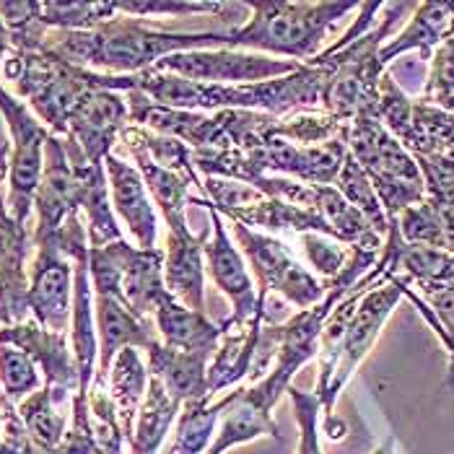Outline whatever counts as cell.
<instances>
[{"label": "cell", "instance_id": "obj_1", "mask_svg": "<svg viewBox=\"0 0 454 454\" xmlns=\"http://www.w3.org/2000/svg\"><path fill=\"white\" fill-rule=\"evenodd\" d=\"M229 47L226 32H159L133 16H112L89 32H58L44 29L36 50L66 60L78 68L109 70L117 75H136L153 68L159 60L187 50H218Z\"/></svg>", "mask_w": 454, "mask_h": 454}, {"label": "cell", "instance_id": "obj_2", "mask_svg": "<svg viewBox=\"0 0 454 454\" xmlns=\"http://www.w3.org/2000/svg\"><path fill=\"white\" fill-rule=\"evenodd\" d=\"M249 19L242 27L226 29L231 50L260 52L280 60L309 63L322 55L330 29L358 11V3H278L252 0L247 3Z\"/></svg>", "mask_w": 454, "mask_h": 454}, {"label": "cell", "instance_id": "obj_3", "mask_svg": "<svg viewBox=\"0 0 454 454\" xmlns=\"http://www.w3.org/2000/svg\"><path fill=\"white\" fill-rule=\"evenodd\" d=\"M13 86V97L35 112V117L52 133L66 136L70 112L94 89H105V73L78 68L39 50H11L3 70Z\"/></svg>", "mask_w": 454, "mask_h": 454}, {"label": "cell", "instance_id": "obj_4", "mask_svg": "<svg viewBox=\"0 0 454 454\" xmlns=\"http://www.w3.org/2000/svg\"><path fill=\"white\" fill-rule=\"evenodd\" d=\"M348 153L366 172L387 221L426 198V184L416 159L395 138L374 112L353 117L348 128Z\"/></svg>", "mask_w": 454, "mask_h": 454}, {"label": "cell", "instance_id": "obj_5", "mask_svg": "<svg viewBox=\"0 0 454 454\" xmlns=\"http://www.w3.org/2000/svg\"><path fill=\"white\" fill-rule=\"evenodd\" d=\"M0 114L11 133V153H8V192L5 210L13 221L27 226L29 215L35 213V195L44 167V143L50 130L35 117V112L16 99L11 91L0 86Z\"/></svg>", "mask_w": 454, "mask_h": 454}, {"label": "cell", "instance_id": "obj_6", "mask_svg": "<svg viewBox=\"0 0 454 454\" xmlns=\"http://www.w3.org/2000/svg\"><path fill=\"white\" fill-rule=\"evenodd\" d=\"M231 237L242 247L249 268L254 270V278L260 286L257 304H268V294H278L288 304H294L299 312L319 304L327 294V283L309 273L304 265H299L286 245L262 231L247 229L242 223H231Z\"/></svg>", "mask_w": 454, "mask_h": 454}, {"label": "cell", "instance_id": "obj_7", "mask_svg": "<svg viewBox=\"0 0 454 454\" xmlns=\"http://www.w3.org/2000/svg\"><path fill=\"white\" fill-rule=\"evenodd\" d=\"M403 286H405L403 276H392L387 283L372 288L369 294L361 296L356 312L350 317L348 327H346V335H343V343H340L338 358H335L330 385L325 389V395L319 397V405H322L325 416H333L338 395L343 392V387L348 385L353 372L361 366V361L369 356V350L374 348L385 322L395 312V307L400 304V299H403Z\"/></svg>", "mask_w": 454, "mask_h": 454}, {"label": "cell", "instance_id": "obj_8", "mask_svg": "<svg viewBox=\"0 0 454 454\" xmlns=\"http://www.w3.org/2000/svg\"><path fill=\"white\" fill-rule=\"evenodd\" d=\"M299 66L301 63L280 60V58L260 55V52L218 47V50L176 52V55L159 60L153 68L179 75V78H187V81H195V83L242 86V83H260V81H273V78L291 75L294 70H299Z\"/></svg>", "mask_w": 454, "mask_h": 454}, {"label": "cell", "instance_id": "obj_9", "mask_svg": "<svg viewBox=\"0 0 454 454\" xmlns=\"http://www.w3.org/2000/svg\"><path fill=\"white\" fill-rule=\"evenodd\" d=\"M245 153L260 176H288L301 184L330 187L335 184L348 156V138L330 140L322 145H294L270 133V138L254 148H247Z\"/></svg>", "mask_w": 454, "mask_h": 454}, {"label": "cell", "instance_id": "obj_10", "mask_svg": "<svg viewBox=\"0 0 454 454\" xmlns=\"http://www.w3.org/2000/svg\"><path fill=\"white\" fill-rule=\"evenodd\" d=\"M29 315L50 333H70L73 315V262L60 252L55 239L35 245L29 265Z\"/></svg>", "mask_w": 454, "mask_h": 454}, {"label": "cell", "instance_id": "obj_11", "mask_svg": "<svg viewBox=\"0 0 454 454\" xmlns=\"http://www.w3.org/2000/svg\"><path fill=\"white\" fill-rule=\"evenodd\" d=\"M130 125L128 99L120 91L94 89L89 91L68 117L63 138L73 140L91 164H105L120 133Z\"/></svg>", "mask_w": 454, "mask_h": 454}, {"label": "cell", "instance_id": "obj_12", "mask_svg": "<svg viewBox=\"0 0 454 454\" xmlns=\"http://www.w3.org/2000/svg\"><path fill=\"white\" fill-rule=\"evenodd\" d=\"M36 223L32 231V245L52 239L66 218L78 210V179L66 153V143L60 136H52L44 143V167L35 195Z\"/></svg>", "mask_w": 454, "mask_h": 454}, {"label": "cell", "instance_id": "obj_13", "mask_svg": "<svg viewBox=\"0 0 454 454\" xmlns=\"http://www.w3.org/2000/svg\"><path fill=\"white\" fill-rule=\"evenodd\" d=\"M210 213V239L203 247V262L210 273L213 283L229 296L231 301V317H226L221 325L237 327L245 325L257 315V294L254 283L247 270V262L242 260V252L231 242L229 229L223 226L221 215L208 206Z\"/></svg>", "mask_w": 454, "mask_h": 454}, {"label": "cell", "instance_id": "obj_14", "mask_svg": "<svg viewBox=\"0 0 454 454\" xmlns=\"http://www.w3.org/2000/svg\"><path fill=\"white\" fill-rule=\"evenodd\" d=\"M32 234L27 226L11 218L5 198L0 203V327H11L29 319V270L27 254Z\"/></svg>", "mask_w": 454, "mask_h": 454}, {"label": "cell", "instance_id": "obj_15", "mask_svg": "<svg viewBox=\"0 0 454 454\" xmlns=\"http://www.w3.org/2000/svg\"><path fill=\"white\" fill-rule=\"evenodd\" d=\"M0 343L24 350L36 369L44 372V385L66 395L78 392V372L68 333H50L39 327L35 319H27L11 327H0Z\"/></svg>", "mask_w": 454, "mask_h": 454}, {"label": "cell", "instance_id": "obj_16", "mask_svg": "<svg viewBox=\"0 0 454 454\" xmlns=\"http://www.w3.org/2000/svg\"><path fill=\"white\" fill-rule=\"evenodd\" d=\"M105 175L112 210L125 221L128 231L133 234L140 249H153L159 237V215L153 210L151 195L140 179L138 169L125 159H120L117 153H109L105 159Z\"/></svg>", "mask_w": 454, "mask_h": 454}, {"label": "cell", "instance_id": "obj_17", "mask_svg": "<svg viewBox=\"0 0 454 454\" xmlns=\"http://www.w3.org/2000/svg\"><path fill=\"white\" fill-rule=\"evenodd\" d=\"M208 234L192 229L167 231L164 247V288L192 312L206 315V262L203 247Z\"/></svg>", "mask_w": 454, "mask_h": 454}, {"label": "cell", "instance_id": "obj_18", "mask_svg": "<svg viewBox=\"0 0 454 454\" xmlns=\"http://www.w3.org/2000/svg\"><path fill=\"white\" fill-rule=\"evenodd\" d=\"M94 322H97V343H99V361H97V374H109V366L114 356L125 348H151L159 343L156 322L136 317L122 301L114 296H97L94 299Z\"/></svg>", "mask_w": 454, "mask_h": 454}, {"label": "cell", "instance_id": "obj_19", "mask_svg": "<svg viewBox=\"0 0 454 454\" xmlns=\"http://www.w3.org/2000/svg\"><path fill=\"white\" fill-rule=\"evenodd\" d=\"M164 294V249L125 247L117 283V301H122L136 317L153 319V312Z\"/></svg>", "mask_w": 454, "mask_h": 454}, {"label": "cell", "instance_id": "obj_20", "mask_svg": "<svg viewBox=\"0 0 454 454\" xmlns=\"http://www.w3.org/2000/svg\"><path fill=\"white\" fill-rule=\"evenodd\" d=\"M262 325L265 322L260 317H252L249 322L237 327L221 325V340L206 372V389L210 400H215L218 392H226L229 387H237L249 377Z\"/></svg>", "mask_w": 454, "mask_h": 454}, {"label": "cell", "instance_id": "obj_21", "mask_svg": "<svg viewBox=\"0 0 454 454\" xmlns=\"http://www.w3.org/2000/svg\"><path fill=\"white\" fill-rule=\"evenodd\" d=\"M159 340L167 348L184 350V353H206L213 358L221 340V325L210 322L208 315L192 312L184 304H179L167 291L153 312Z\"/></svg>", "mask_w": 454, "mask_h": 454}, {"label": "cell", "instance_id": "obj_22", "mask_svg": "<svg viewBox=\"0 0 454 454\" xmlns=\"http://www.w3.org/2000/svg\"><path fill=\"white\" fill-rule=\"evenodd\" d=\"M454 21V3L447 0H431V3H419L413 8V16L408 21V27L395 35L389 42L382 44L380 50V63L389 66L395 58L405 55V52H419L420 60H431V52L439 47V42L447 36L450 27Z\"/></svg>", "mask_w": 454, "mask_h": 454}, {"label": "cell", "instance_id": "obj_23", "mask_svg": "<svg viewBox=\"0 0 454 454\" xmlns=\"http://www.w3.org/2000/svg\"><path fill=\"white\" fill-rule=\"evenodd\" d=\"M210 356L206 353H184V350L167 348L161 340L148 348V374L156 377L164 389L172 395L179 405L195 397H206V372Z\"/></svg>", "mask_w": 454, "mask_h": 454}, {"label": "cell", "instance_id": "obj_24", "mask_svg": "<svg viewBox=\"0 0 454 454\" xmlns=\"http://www.w3.org/2000/svg\"><path fill=\"white\" fill-rule=\"evenodd\" d=\"M120 143L130 153V159L138 164L136 169H138L148 195L153 198V203L161 210L167 229H187L190 223H187L184 208L190 200V187H195V184L187 176L169 172V169L159 167L156 161H151L136 143H128V140H120Z\"/></svg>", "mask_w": 454, "mask_h": 454}, {"label": "cell", "instance_id": "obj_25", "mask_svg": "<svg viewBox=\"0 0 454 454\" xmlns=\"http://www.w3.org/2000/svg\"><path fill=\"white\" fill-rule=\"evenodd\" d=\"M145 387H148V369L140 361L138 350H120L109 366L106 389H109V397L117 408V420H120V428H122V436L128 444L133 442V428H136V419H138V408L143 403Z\"/></svg>", "mask_w": 454, "mask_h": 454}, {"label": "cell", "instance_id": "obj_26", "mask_svg": "<svg viewBox=\"0 0 454 454\" xmlns=\"http://www.w3.org/2000/svg\"><path fill=\"white\" fill-rule=\"evenodd\" d=\"M63 400H68L66 392L44 385L19 403V416L27 426V434L35 444L36 454L55 452L66 436V413L60 411Z\"/></svg>", "mask_w": 454, "mask_h": 454}, {"label": "cell", "instance_id": "obj_27", "mask_svg": "<svg viewBox=\"0 0 454 454\" xmlns=\"http://www.w3.org/2000/svg\"><path fill=\"white\" fill-rule=\"evenodd\" d=\"M179 403L172 400V395L164 389V385L148 374V387L143 395V403L138 408V419L133 428V442L130 452L133 454H156L161 442L167 439L172 423L179 416Z\"/></svg>", "mask_w": 454, "mask_h": 454}, {"label": "cell", "instance_id": "obj_28", "mask_svg": "<svg viewBox=\"0 0 454 454\" xmlns=\"http://www.w3.org/2000/svg\"><path fill=\"white\" fill-rule=\"evenodd\" d=\"M237 397V389L221 400H210L206 397H195V400H187L182 403V411H179V423H176V439L175 447L167 454H206L208 452L210 442L215 436V426L221 416L229 411V405L234 403Z\"/></svg>", "mask_w": 454, "mask_h": 454}, {"label": "cell", "instance_id": "obj_29", "mask_svg": "<svg viewBox=\"0 0 454 454\" xmlns=\"http://www.w3.org/2000/svg\"><path fill=\"white\" fill-rule=\"evenodd\" d=\"M395 276H403L411 288H454V254L436 247L405 245L397 239Z\"/></svg>", "mask_w": 454, "mask_h": 454}, {"label": "cell", "instance_id": "obj_30", "mask_svg": "<svg viewBox=\"0 0 454 454\" xmlns=\"http://www.w3.org/2000/svg\"><path fill=\"white\" fill-rule=\"evenodd\" d=\"M411 156H450L454 159V117L439 105L413 99L411 133L403 140Z\"/></svg>", "mask_w": 454, "mask_h": 454}, {"label": "cell", "instance_id": "obj_31", "mask_svg": "<svg viewBox=\"0 0 454 454\" xmlns=\"http://www.w3.org/2000/svg\"><path fill=\"white\" fill-rule=\"evenodd\" d=\"M333 187H335V190L348 200L350 206L369 221V226L385 239L387 231H389V221H387L385 208H382V203H380V198H377V192H374V187H372L366 172L356 164V159H353L350 153L346 156V161H343V167H340V175H338Z\"/></svg>", "mask_w": 454, "mask_h": 454}, {"label": "cell", "instance_id": "obj_32", "mask_svg": "<svg viewBox=\"0 0 454 454\" xmlns=\"http://www.w3.org/2000/svg\"><path fill=\"white\" fill-rule=\"evenodd\" d=\"M348 122L335 120L325 109H315V112H299V114L278 120L273 128V136L288 140L294 145H322L330 140L348 138Z\"/></svg>", "mask_w": 454, "mask_h": 454}, {"label": "cell", "instance_id": "obj_33", "mask_svg": "<svg viewBox=\"0 0 454 454\" xmlns=\"http://www.w3.org/2000/svg\"><path fill=\"white\" fill-rule=\"evenodd\" d=\"M112 16L114 3H36V21L58 32H89Z\"/></svg>", "mask_w": 454, "mask_h": 454}, {"label": "cell", "instance_id": "obj_34", "mask_svg": "<svg viewBox=\"0 0 454 454\" xmlns=\"http://www.w3.org/2000/svg\"><path fill=\"white\" fill-rule=\"evenodd\" d=\"M122 16H226V21H239V16L249 11L247 3H114Z\"/></svg>", "mask_w": 454, "mask_h": 454}, {"label": "cell", "instance_id": "obj_35", "mask_svg": "<svg viewBox=\"0 0 454 454\" xmlns=\"http://www.w3.org/2000/svg\"><path fill=\"white\" fill-rule=\"evenodd\" d=\"M42 385L36 364L13 346L0 343V387L8 403H21Z\"/></svg>", "mask_w": 454, "mask_h": 454}, {"label": "cell", "instance_id": "obj_36", "mask_svg": "<svg viewBox=\"0 0 454 454\" xmlns=\"http://www.w3.org/2000/svg\"><path fill=\"white\" fill-rule=\"evenodd\" d=\"M377 117L400 143L408 138L413 122V99L400 89V83L387 70L377 86Z\"/></svg>", "mask_w": 454, "mask_h": 454}, {"label": "cell", "instance_id": "obj_37", "mask_svg": "<svg viewBox=\"0 0 454 454\" xmlns=\"http://www.w3.org/2000/svg\"><path fill=\"white\" fill-rule=\"evenodd\" d=\"M428 63H431V70H428L420 99H426L431 105H442L444 99L454 97V21L447 36L431 52Z\"/></svg>", "mask_w": 454, "mask_h": 454}, {"label": "cell", "instance_id": "obj_38", "mask_svg": "<svg viewBox=\"0 0 454 454\" xmlns=\"http://www.w3.org/2000/svg\"><path fill=\"white\" fill-rule=\"evenodd\" d=\"M301 247H304L307 262L312 265L319 280L338 278L350 257L348 245H343L333 237H325V234H315V231L301 234Z\"/></svg>", "mask_w": 454, "mask_h": 454}, {"label": "cell", "instance_id": "obj_39", "mask_svg": "<svg viewBox=\"0 0 454 454\" xmlns=\"http://www.w3.org/2000/svg\"><path fill=\"white\" fill-rule=\"evenodd\" d=\"M288 397L294 403V413L299 423V450L296 454H322L319 447V400L315 392H301L296 387H288Z\"/></svg>", "mask_w": 454, "mask_h": 454}, {"label": "cell", "instance_id": "obj_40", "mask_svg": "<svg viewBox=\"0 0 454 454\" xmlns=\"http://www.w3.org/2000/svg\"><path fill=\"white\" fill-rule=\"evenodd\" d=\"M419 164L426 198L454 200V159L450 156H413Z\"/></svg>", "mask_w": 454, "mask_h": 454}, {"label": "cell", "instance_id": "obj_41", "mask_svg": "<svg viewBox=\"0 0 454 454\" xmlns=\"http://www.w3.org/2000/svg\"><path fill=\"white\" fill-rule=\"evenodd\" d=\"M11 52V32L5 29V24L0 21V70H3V63Z\"/></svg>", "mask_w": 454, "mask_h": 454}, {"label": "cell", "instance_id": "obj_42", "mask_svg": "<svg viewBox=\"0 0 454 454\" xmlns=\"http://www.w3.org/2000/svg\"><path fill=\"white\" fill-rule=\"evenodd\" d=\"M8 176V159H5V148H0V203H3V182Z\"/></svg>", "mask_w": 454, "mask_h": 454}, {"label": "cell", "instance_id": "obj_43", "mask_svg": "<svg viewBox=\"0 0 454 454\" xmlns=\"http://www.w3.org/2000/svg\"><path fill=\"white\" fill-rule=\"evenodd\" d=\"M374 454H395V439H387L385 444H382Z\"/></svg>", "mask_w": 454, "mask_h": 454}, {"label": "cell", "instance_id": "obj_44", "mask_svg": "<svg viewBox=\"0 0 454 454\" xmlns=\"http://www.w3.org/2000/svg\"><path fill=\"white\" fill-rule=\"evenodd\" d=\"M439 106H444V109H447V112H450V114H452L454 117V97H450V99H444V102H442V105Z\"/></svg>", "mask_w": 454, "mask_h": 454}, {"label": "cell", "instance_id": "obj_45", "mask_svg": "<svg viewBox=\"0 0 454 454\" xmlns=\"http://www.w3.org/2000/svg\"><path fill=\"white\" fill-rule=\"evenodd\" d=\"M447 387H454V364H450V372H447Z\"/></svg>", "mask_w": 454, "mask_h": 454}]
</instances>
